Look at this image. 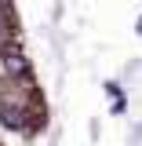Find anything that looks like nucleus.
I'll return each mask as SVG.
<instances>
[{"label": "nucleus", "mask_w": 142, "mask_h": 146, "mask_svg": "<svg viewBox=\"0 0 142 146\" xmlns=\"http://www.w3.org/2000/svg\"><path fill=\"white\" fill-rule=\"evenodd\" d=\"M51 121V102L26 40L18 0H0V135L29 143Z\"/></svg>", "instance_id": "obj_1"}, {"label": "nucleus", "mask_w": 142, "mask_h": 146, "mask_svg": "<svg viewBox=\"0 0 142 146\" xmlns=\"http://www.w3.org/2000/svg\"><path fill=\"white\" fill-rule=\"evenodd\" d=\"M0 146H15V139H7V135H0Z\"/></svg>", "instance_id": "obj_2"}]
</instances>
